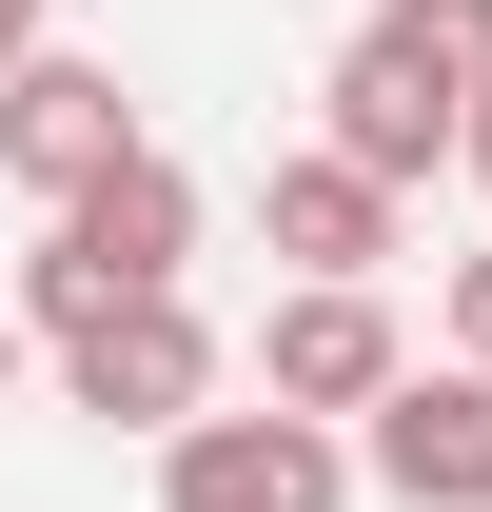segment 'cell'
I'll use <instances>...</instances> for the list:
<instances>
[{
    "instance_id": "cell-13",
    "label": "cell",
    "mask_w": 492,
    "mask_h": 512,
    "mask_svg": "<svg viewBox=\"0 0 492 512\" xmlns=\"http://www.w3.org/2000/svg\"><path fill=\"white\" fill-rule=\"evenodd\" d=\"M453 178H473V197H492V79H473V158H453Z\"/></svg>"
},
{
    "instance_id": "cell-11",
    "label": "cell",
    "mask_w": 492,
    "mask_h": 512,
    "mask_svg": "<svg viewBox=\"0 0 492 512\" xmlns=\"http://www.w3.org/2000/svg\"><path fill=\"white\" fill-rule=\"evenodd\" d=\"M20 355H60V335H40V316H20V296H0V394H20Z\"/></svg>"
},
{
    "instance_id": "cell-2",
    "label": "cell",
    "mask_w": 492,
    "mask_h": 512,
    "mask_svg": "<svg viewBox=\"0 0 492 512\" xmlns=\"http://www.w3.org/2000/svg\"><path fill=\"white\" fill-rule=\"evenodd\" d=\"M355 493H374L355 414H296V394L178 414V434H158V512H355Z\"/></svg>"
},
{
    "instance_id": "cell-5",
    "label": "cell",
    "mask_w": 492,
    "mask_h": 512,
    "mask_svg": "<svg viewBox=\"0 0 492 512\" xmlns=\"http://www.w3.org/2000/svg\"><path fill=\"white\" fill-rule=\"evenodd\" d=\"M374 493L394 512H492V355H414V375L355 414Z\"/></svg>"
},
{
    "instance_id": "cell-7",
    "label": "cell",
    "mask_w": 492,
    "mask_h": 512,
    "mask_svg": "<svg viewBox=\"0 0 492 512\" xmlns=\"http://www.w3.org/2000/svg\"><path fill=\"white\" fill-rule=\"evenodd\" d=\"M99 158H138V99H119V60L40 40V60L0 79V178H20V197H79Z\"/></svg>"
},
{
    "instance_id": "cell-9",
    "label": "cell",
    "mask_w": 492,
    "mask_h": 512,
    "mask_svg": "<svg viewBox=\"0 0 492 512\" xmlns=\"http://www.w3.org/2000/svg\"><path fill=\"white\" fill-rule=\"evenodd\" d=\"M374 20H394V40H433V60H473V79H492V0H374Z\"/></svg>"
},
{
    "instance_id": "cell-3",
    "label": "cell",
    "mask_w": 492,
    "mask_h": 512,
    "mask_svg": "<svg viewBox=\"0 0 492 512\" xmlns=\"http://www.w3.org/2000/svg\"><path fill=\"white\" fill-rule=\"evenodd\" d=\"M315 138H355L374 178H433V158H473V60H433V40L355 20L335 79H315Z\"/></svg>"
},
{
    "instance_id": "cell-12",
    "label": "cell",
    "mask_w": 492,
    "mask_h": 512,
    "mask_svg": "<svg viewBox=\"0 0 492 512\" xmlns=\"http://www.w3.org/2000/svg\"><path fill=\"white\" fill-rule=\"evenodd\" d=\"M20 60H40V0H0V79H20Z\"/></svg>"
},
{
    "instance_id": "cell-8",
    "label": "cell",
    "mask_w": 492,
    "mask_h": 512,
    "mask_svg": "<svg viewBox=\"0 0 492 512\" xmlns=\"http://www.w3.org/2000/svg\"><path fill=\"white\" fill-rule=\"evenodd\" d=\"M394 197L414 178H374L355 138H296V158L256 178V237L296 256V276H374V256H394Z\"/></svg>"
},
{
    "instance_id": "cell-1",
    "label": "cell",
    "mask_w": 492,
    "mask_h": 512,
    "mask_svg": "<svg viewBox=\"0 0 492 512\" xmlns=\"http://www.w3.org/2000/svg\"><path fill=\"white\" fill-rule=\"evenodd\" d=\"M178 256H197V178L138 138V158H99L79 197H40L20 316H40V335H79V316H119V296H178Z\"/></svg>"
},
{
    "instance_id": "cell-10",
    "label": "cell",
    "mask_w": 492,
    "mask_h": 512,
    "mask_svg": "<svg viewBox=\"0 0 492 512\" xmlns=\"http://www.w3.org/2000/svg\"><path fill=\"white\" fill-rule=\"evenodd\" d=\"M453 355H492V256H453Z\"/></svg>"
},
{
    "instance_id": "cell-4",
    "label": "cell",
    "mask_w": 492,
    "mask_h": 512,
    "mask_svg": "<svg viewBox=\"0 0 492 512\" xmlns=\"http://www.w3.org/2000/svg\"><path fill=\"white\" fill-rule=\"evenodd\" d=\"M60 414H99V434H178V414H217V335H197V296H119V316L60 335Z\"/></svg>"
},
{
    "instance_id": "cell-6",
    "label": "cell",
    "mask_w": 492,
    "mask_h": 512,
    "mask_svg": "<svg viewBox=\"0 0 492 512\" xmlns=\"http://www.w3.org/2000/svg\"><path fill=\"white\" fill-rule=\"evenodd\" d=\"M414 375V335L374 276H296L276 316H256V394H296V414H374V394Z\"/></svg>"
}]
</instances>
